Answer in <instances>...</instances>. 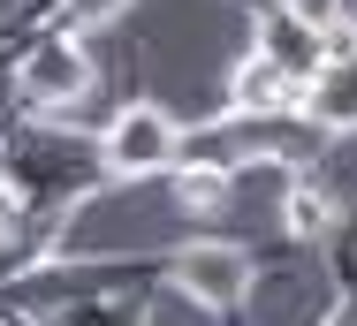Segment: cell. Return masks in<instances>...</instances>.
<instances>
[{
  "label": "cell",
  "mask_w": 357,
  "mask_h": 326,
  "mask_svg": "<svg viewBox=\"0 0 357 326\" xmlns=\"http://www.w3.org/2000/svg\"><path fill=\"white\" fill-rule=\"evenodd\" d=\"M327 326H357V311H350V304H342V311H335V319H327Z\"/></svg>",
  "instance_id": "obj_9"
},
{
  "label": "cell",
  "mask_w": 357,
  "mask_h": 326,
  "mask_svg": "<svg viewBox=\"0 0 357 326\" xmlns=\"http://www.w3.org/2000/svg\"><path fill=\"white\" fill-rule=\"evenodd\" d=\"M15 84H23V99H38V107H61V99H76V91L91 84V68H84V54H76V46L46 38V46H31V54H23Z\"/></svg>",
  "instance_id": "obj_3"
},
{
  "label": "cell",
  "mask_w": 357,
  "mask_h": 326,
  "mask_svg": "<svg viewBox=\"0 0 357 326\" xmlns=\"http://www.w3.org/2000/svg\"><path fill=\"white\" fill-rule=\"evenodd\" d=\"M114 8H122V0H69L76 23H99V15H114Z\"/></svg>",
  "instance_id": "obj_8"
},
{
  "label": "cell",
  "mask_w": 357,
  "mask_h": 326,
  "mask_svg": "<svg viewBox=\"0 0 357 326\" xmlns=\"http://www.w3.org/2000/svg\"><path fill=\"white\" fill-rule=\"evenodd\" d=\"M183 288L198 304H236L251 288V251H236V243H190L183 251Z\"/></svg>",
  "instance_id": "obj_2"
},
{
  "label": "cell",
  "mask_w": 357,
  "mask_h": 326,
  "mask_svg": "<svg viewBox=\"0 0 357 326\" xmlns=\"http://www.w3.org/2000/svg\"><path fill=\"white\" fill-rule=\"evenodd\" d=\"M327 220H335V197L319 190V183H296V190H289V228H296V235H319Z\"/></svg>",
  "instance_id": "obj_5"
},
{
  "label": "cell",
  "mask_w": 357,
  "mask_h": 326,
  "mask_svg": "<svg viewBox=\"0 0 357 326\" xmlns=\"http://www.w3.org/2000/svg\"><path fill=\"white\" fill-rule=\"evenodd\" d=\"M175 160V122L160 114V107H130L114 130H107V167H122V175H152V167H167Z\"/></svg>",
  "instance_id": "obj_1"
},
{
  "label": "cell",
  "mask_w": 357,
  "mask_h": 326,
  "mask_svg": "<svg viewBox=\"0 0 357 326\" xmlns=\"http://www.w3.org/2000/svg\"><path fill=\"white\" fill-rule=\"evenodd\" d=\"M296 91H304V84H296L274 54H251V61L236 68V84H228V99H236L243 114H274V107H282V99H296Z\"/></svg>",
  "instance_id": "obj_4"
},
{
  "label": "cell",
  "mask_w": 357,
  "mask_h": 326,
  "mask_svg": "<svg viewBox=\"0 0 357 326\" xmlns=\"http://www.w3.org/2000/svg\"><path fill=\"white\" fill-rule=\"evenodd\" d=\"M289 15L312 31V38H327V31H342V0H289Z\"/></svg>",
  "instance_id": "obj_7"
},
{
  "label": "cell",
  "mask_w": 357,
  "mask_h": 326,
  "mask_svg": "<svg viewBox=\"0 0 357 326\" xmlns=\"http://www.w3.org/2000/svg\"><path fill=\"white\" fill-rule=\"evenodd\" d=\"M220 197H228V175H220V167H198V175H183V205H190V212H213Z\"/></svg>",
  "instance_id": "obj_6"
}]
</instances>
